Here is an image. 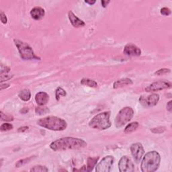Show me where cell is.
Segmentation results:
<instances>
[{"instance_id": "obj_1", "label": "cell", "mask_w": 172, "mask_h": 172, "mask_svg": "<svg viewBox=\"0 0 172 172\" xmlns=\"http://www.w3.org/2000/svg\"><path fill=\"white\" fill-rule=\"evenodd\" d=\"M87 143L83 139L74 137H64L52 142L50 147L54 151H67L70 149H81L85 148Z\"/></svg>"}, {"instance_id": "obj_2", "label": "cell", "mask_w": 172, "mask_h": 172, "mask_svg": "<svg viewBox=\"0 0 172 172\" xmlns=\"http://www.w3.org/2000/svg\"><path fill=\"white\" fill-rule=\"evenodd\" d=\"M37 124L41 127L54 131H61L66 129L67 122L65 120L57 116H50L40 118Z\"/></svg>"}, {"instance_id": "obj_3", "label": "cell", "mask_w": 172, "mask_h": 172, "mask_svg": "<svg viewBox=\"0 0 172 172\" xmlns=\"http://www.w3.org/2000/svg\"><path fill=\"white\" fill-rule=\"evenodd\" d=\"M161 162L160 155L156 151L147 153L141 162V171L143 172H153L157 170Z\"/></svg>"}, {"instance_id": "obj_4", "label": "cell", "mask_w": 172, "mask_h": 172, "mask_svg": "<svg viewBox=\"0 0 172 172\" xmlns=\"http://www.w3.org/2000/svg\"><path fill=\"white\" fill-rule=\"evenodd\" d=\"M110 112H103L97 114L89 122V127L94 129L106 130L111 127Z\"/></svg>"}, {"instance_id": "obj_5", "label": "cell", "mask_w": 172, "mask_h": 172, "mask_svg": "<svg viewBox=\"0 0 172 172\" xmlns=\"http://www.w3.org/2000/svg\"><path fill=\"white\" fill-rule=\"evenodd\" d=\"M13 41L18 49L20 57L23 60H40L39 57L34 54L32 48L28 44L18 39H14Z\"/></svg>"}, {"instance_id": "obj_6", "label": "cell", "mask_w": 172, "mask_h": 172, "mask_svg": "<svg viewBox=\"0 0 172 172\" xmlns=\"http://www.w3.org/2000/svg\"><path fill=\"white\" fill-rule=\"evenodd\" d=\"M134 116V110L130 107H125L121 109L117 114L115 119V125L117 128H121L129 122Z\"/></svg>"}, {"instance_id": "obj_7", "label": "cell", "mask_w": 172, "mask_h": 172, "mask_svg": "<svg viewBox=\"0 0 172 172\" xmlns=\"http://www.w3.org/2000/svg\"><path fill=\"white\" fill-rule=\"evenodd\" d=\"M114 163V158L109 155L103 158L102 161L95 165V171L97 172H109Z\"/></svg>"}, {"instance_id": "obj_8", "label": "cell", "mask_w": 172, "mask_h": 172, "mask_svg": "<svg viewBox=\"0 0 172 172\" xmlns=\"http://www.w3.org/2000/svg\"><path fill=\"white\" fill-rule=\"evenodd\" d=\"M138 100L144 108H151L157 104L159 100V96L156 94H153L147 96L141 95Z\"/></svg>"}, {"instance_id": "obj_9", "label": "cell", "mask_w": 172, "mask_h": 172, "mask_svg": "<svg viewBox=\"0 0 172 172\" xmlns=\"http://www.w3.org/2000/svg\"><path fill=\"white\" fill-rule=\"evenodd\" d=\"M171 87V83L170 81L161 80L156 81V82L153 83L149 86H148L145 89L147 92H153L161 91V90L170 89Z\"/></svg>"}, {"instance_id": "obj_10", "label": "cell", "mask_w": 172, "mask_h": 172, "mask_svg": "<svg viewBox=\"0 0 172 172\" xmlns=\"http://www.w3.org/2000/svg\"><path fill=\"white\" fill-rule=\"evenodd\" d=\"M130 151L134 159L136 162L138 163L143 158L144 151L142 144L140 143H136L133 144L130 147Z\"/></svg>"}, {"instance_id": "obj_11", "label": "cell", "mask_w": 172, "mask_h": 172, "mask_svg": "<svg viewBox=\"0 0 172 172\" xmlns=\"http://www.w3.org/2000/svg\"><path fill=\"white\" fill-rule=\"evenodd\" d=\"M119 171L121 172H133L135 171V166L131 160L127 156L122 157L118 163Z\"/></svg>"}, {"instance_id": "obj_12", "label": "cell", "mask_w": 172, "mask_h": 172, "mask_svg": "<svg viewBox=\"0 0 172 172\" xmlns=\"http://www.w3.org/2000/svg\"><path fill=\"white\" fill-rule=\"evenodd\" d=\"M124 53L128 56H140L141 49L133 44H127L124 48Z\"/></svg>"}, {"instance_id": "obj_13", "label": "cell", "mask_w": 172, "mask_h": 172, "mask_svg": "<svg viewBox=\"0 0 172 172\" xmlns=\"http://www.w3.org/2000/svg\"><path fill=\"white\" fill-rule=\"evenodd\" d=\"M68 17H69L71 23L75 28H80V27H83L86 25L85 22L83 20H80V18H78L71 11L68 13Z\"/></svg>"}, {"instance_id": "obj_14", "label": "cell", "mask_w": 172, "mask_h": 172, "mask_svg": "<svg viewBox=\"0 0 172 172\" xmlns=\"http://www.w3.org/2000/svg\"><path fill=\"white\" fill-rule=\"evenodd\" d=\"M32 18L35 20H40L44 18L45 15V10L40 7H35L31 11Z\"/></svg>"}, {"instance_id": "obj_15", "label": "cell", "mask_w": 172, "mask_h": 172, "mask_svg": "<svg viewBox=\"0 0 172 172\" xmlns=\"http://www.w3.org/2000/svg\"><path fill=\"white\" fill-rule=\"evenodd\" d=\"M35 100H36L37 104L39 106H44L48 103L49 100V95L46 92H39L35 96Z\"/></svg>"}, {"instance_id": "obj_16", "label": "cell", "mask_w": 172, "mask_h": 172, "mask_svg": "<svg viewBox=\"0 0 172 172\" xmlns=\"http://www.w3.org/2000/svg\"><path fill=\"white\" fill-rule=\"evenodd\" d=\"M133 83V81L130 80V79L129 78H124V79H121V80H117L115 81L114 83V89H117L119 88V87H122L125 86H129V85H132Z\"/></svg>"}, {"instance_id": "obj_17", "label": "cell", "mask_w": 172, "mask_h": 172, "mask_svg": "<svg viewBox=\"0 0 172 172\" xmlns=\"http://www.w3.org/2000/svg\"><path fill=\"white\" fill-rule=\"evenodd\" d=\"M18 96L20 97V99L23 101H29L31 98V92L29 89H23L20 91L18 94Z\"/></svg>"}, {"instance_id": "obj_18", "label": "cell", "mask_w": 172, "mask_h": 172, "mask_svg": "<svg viewBox=\"0 0 172 172\" xmlns=\"http://www.w3.org/2000/svg\"><path fill=\"white\" fill-rule=\"evenodd\" d=\"M99 157H89L87 159V165L86 166L87 171H91L93 170L94 167H95V165L98 162Z\"/></svg>"}, {"instance_id": "obj_19", "label": "cell", "mask_w": 172, "mask_h": 172, "mask_svg": "<svg viewBox=\"0 0 172 172\" xmlns=\"http://www.w3.org/2000/svg\"><path fill=\"white\" fill-rule=\"evenodd\" d=\"M81 83L82 84V85L88 86L90 87H94V88H96L98 87V83L95 82L94 80H89V79H86V78L82 79L81 81Z\"/></svg>"}, {"instance_id": "obj_20", "label": "cell", "mask_w": 172, "mask_h": 172, "mask_svg": "<svg viewBox=\"0 0 172 172\" xmlns=\"http://www.w3.org/2000/svg\"><path fill=\"white\" fill-rule=\"evenodd\" d=\"M138 123L137 122H131V123L129 124L124 129V133H130L135 131L136 129H137L138 127Z\"/></svg>"}, {"instance_id": "obj_21", "label": "cell", "mask_w": 172, "mask_h": 172, "mask_svg": "<svg viewBox=\"0 0 172 172\" xmlns=\"http://www.w3.org/2000/svg\"><path fill=\"white\" fill-rule=\"evenodd\" d=\"M66 94V92L63 89L61 88V87H58L55 91V97L57 100L59 101L61 96H65Z\"/></svg>"}, {"instance_id": "obj_22", "label": "cell", "mask_w": 172, "mask_h": 172, "mask_svg": "<svg viewBox=\"0 0 172 172\" xmlns=\"http://www.w3.org/2000/svg\"><path fill=\"white\" fill-rule=\"evenodd\" d=\"M48 171V168L45 167V166L42 165H36L31 170V171H34V172H46Z\"/></svg>"}, {"instance_id": "obj_23", "label": "cell", "mask_w": 172, "mask_h": 172, "mask_svg": "<svg viewBox=\"0 0 172 172\" xmlns=\"http://www.w3.org/2000/svg\"><path fill=\"white\" fill-rule=\"evenodd\" d=\"M32 158L33 157H31L26 158V159L19 160L18 162L16 163V168H20L21 167V166H23L24 165L26 164V163H28V162H31V160L32 159Z\"/></svg>"}, {"instance_id": "obj_24", "label": "cell", "mask_w": 172, "mask_h": 172, "mask_svg": "<svg viewBox=\"0 0 172 172\" xmlns=\"http://www.w3.org/2000/svg\"><path fill=\"white\" fill-rule=\"evenodd\" d=\"M36 114L39 115H43V114H47L49 112V109L47 107H37L35 109Z\"/></svg>"}, {"instance_id": "obj_25", "label": "cell", "mask_w": 172, "mask_h": 172, "mask_svg": "<svg viewBox=\"0 0 172 172\" xmlns=\"http://www.w3.org/2000/svg\"><path fill=\"white\" fill-rule=\"evenodd\" d=\"M13 125L12 124L10 123H4L2 124L1 127H0V129L1 131H7L13 129Z\"/></svg>"}, {"instance_id": "obj_26", "label": "cell", "mask_w": 172, "mask_h": 172, "mask_svg": "<svg viewBox=\"0 0 172 172\" xmlns=\"http://www.w3.org/2000/svg\"><path fill=\"white\" fill-rule=\"evenodd\" d=\"M1 118L2 121H12L13 117L12 115H9V114H4L2 112H1Z\"/></svg>"}, {"instance_id": "obj_27", "label": "cell", "mask_w": 172, "mask_h": 172, "mask_svg": "<svg viewBox=\"0 0 172 172\" xmlns=\"http://www.w3.org/2000/svg\"><path fill=\"white\" fill-rule=\"evenodd\" d=\"M170 73V69H159L157 71H156L155 73V75H163L164 74H167V73Z\"/></svg>"}, {"instance_id": "obj_28", "label": "cell", "mask_w": 172, "mask_h": 172, "mask_svg": "<svg viewBox=\"0 0 172 172\" xmlns=\"http://www.w3.org/2000/svg\"><path fill=\"white\" fill-rule=\"evenodd\" d=\"M165 130V127H159L157 128H155V129H152L151 131H152V133H155V134H160V133H162L164 132Z\"/></svg>"}, {"instance_id": "obj_29", "label": "cell", "mask_w": 172, "mask_h": 172, "mask_svg": "<svg viewBox=\"0 0 172 172\" xmlns=\"http://www.w3.org/2000/svg\"><path fill=\"white\" fill-rule=\"evenodd\" d=\"M161 13L163 16H168L171 14V10L168 7H163L162 9L161 10Z\"/></svg>"}, {"instance_id": "obj_30", "label": "cell", "mask_w": 172, "mask_h": 172, "mask_svg": "<svg viewBox=\"0 0 172 172\" xmlns=\"http://www.w3.org/2000/svg\"><path fill=\"white\" fill-rule=\"evenodd\" d=\"M0 18H1V21L3 24H7V18L6 16H5V13H4V12H2V11H1V13H0Z\"/></svg>"}, {"instance_id": "obj_31", "label": "cell", "mask_w": 172, "mask_h": 172, "mask_svg": "<svg viewBox=\"0 0 172 172\" xmlns=\"http://www.w3.org/2000/svg\"><path fill=\"white\" fill-rule=\"evenodd\" d=\"M10 69L8 67L6 66H4V65H1V75L4 74H7L8 72H10Z\"/></svg>"}, {"instance_id": "obj_32", "label": "cell", "mask_w": 172, "mask_h": 172, "mask_svg": "<svg viewBox=\"0 0 172 172\" xmlns=\"http://www.w3.org/2000/svg\"><path fill=\"white\" fill-rule=\"evenodd\" d=\"M13 77V75H9L7 74L5 75H1V83H2L3 81H7L10 80L11 78H12Z\"/></svg>"}, {"instance_id": "obj_33", "label": "cell", "mask_w": 172, "mask_h": 172, "mask_svg": "<svg viewBox=\"0 0 172 172\" xmlns=\"http://www.w3.org/2000/svg\"><path fill=\"white\" fill-rule=\"evenodd\" d=\"M28 129V127H22L19 128V129H18V132L23 133V132H25V131H26Z\"/></svg>"}, {"instance_id": "obj_34", "label": "cell", "mask_w": 172, "mask_h": 172, "mask_svg": "<svg viewBox=\"0 0 172 172\" xmlns=\"http://www.w3.org/2000/svg\"><path fill=\"white\" fill-rule=\"evenodd\" d=\"M167 110L169 112H170L172 111V102L171 101H170V102H169L167 104Z\"/></svg>"}, {"instance_id": "obj_35", "label": "cell", "mask_w": 172, "mask_h": 172, "mask_svg": "<svg viewBox=\"0 0 172 172\" xmlns=\"http://www.w3.org/2000/svg\"><path fill=\"white\" fill-rule=\"evenodd\" d=\"M10 86V84L9 83H5V84H1V86H0V89H1V91H2L4 89H6L8 87Z\"/></svg>"}, {"instance_id": "obj_36", "label": "cell", "mask_w": 172, "mask_h": 172, "mask_svg": "<svg viewBox=\"0 0 172 172\" xmlns=\"http://www.w3.org/2000/svg\"><path fill=\"white\" fill-rule=\"evenodd\" d=\"M101 3H102V6L103 7H106V6H107L109 3H110V1H103V0H102V1H101Z\"/></svg>"}, {"instance_id": "obj_37", "label": "cell", "mask_w": 172, "mask_h": 172, "mask_svg": "<svg viewBox=\"0 0 172 172\" xmlns=\"http://www.w3.org/2000/svg\"><path fill=\"white\" fill-rule=\"evenodd\" d=\"M85 2L86 3V4H88L90 5H92L95 4V1H85Z\"/></svg>"}, {"instance_id": "obj_38", "label": "cell", "mask_w": 172, "mask_h": 172, "mask_svg": "<svg viewBox=\"0 0 172 172\" xmlns=\"http://www.w3.org/2000/svg\"><path fill=\"white\" fill-rule=\"evenodd\" d=\"M28 110L27 108H23L22 110H20V112L23 113V114H26V113L28 112Z\"/></svg>"}]
</instances>
